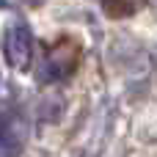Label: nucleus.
<instances>
[{
  "label": "nucleus",
  "mask_w": 157,
  "mask_h": 157,
  "mask_svg": "<svg viewBox=\"0 0 157 157\" xmlns=\"http://www.w3.org/2000/svg\"><path fill=\"white\" fill-rule=\"evenodd\" d=\"M28 127L19 113H6L0 110V155L3 157H17L25 149Z\"/></svg>",
  "instance_id": "3"
},
{
  "label": "nucleus",
  "mask_w": 157,
  "mask_h": 157,
  "mask_svg": "<svg viewBox=\"0 0 157 157\" xmlns=\"http://www.w3.org/2000/svg\"><path fill=\"white\" fill-rule=\"evenodd\" d=\"M6 61L11 63V69L25 72L33 61V36L28 30L25 22H14L6 33Z\"/></svg>",
  "instance_id": "2"
},
{
  "label": "nucleus",
  "mask_w": 157,
  "mask_h": 157,
  "mask_svg": "<svg viewBox=\"0 0 157 157\" xmlns=\"http://www.w3.org/2000/svg\"><path fill=\"white\" fill-rule=\"evenodd\" d=\"M146 0H102V11L113 19H121V17H132L138 14V8L144 6Z\"/></svg>",
  "instance_id": "4"
},
{
  "label": "nucleus",
  "mask_w": 157,
  "mask_h": 157,
  "mask_svg": "<svg viewBox=\"0 0 157 157\" xmlns=\"http://www.w3.org/2000/svg\"><path fill=\"white\" fill-rule=\"evenodd\" d=\"M77 63H80V44L72 36H61L55 41V47L44 55L41 75H44V80H63L77 69Z\"/></svg>",
  "instance_id": "1"
}]
</instances>
